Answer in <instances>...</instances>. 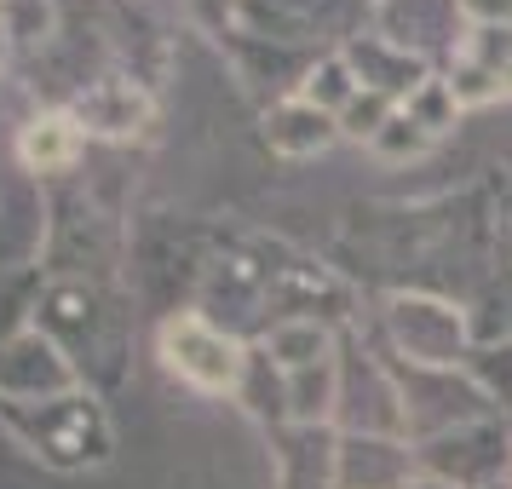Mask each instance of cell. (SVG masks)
<instances>
[{
	"label": "cell",
	"mask_w": 512,
	"mask_h": 489,
	"mask_svg": "<svg viewBox=\"0 0 512 489\" xmlns=\"http://www.w3.org/2000/svg\"><path fill=\"white\" fill-rule=\"evenodd\" d=\"M265 139H271V150H282V156H311V150H323V144L334 139V116L317 110V104H305V98H294V104L271 110Z\"/></svg>",
	"instance_id": "8992f818"
},
{
	"label": "cell",
	"mask_w": 512,
	"mask_h": 489,
	"mask_svg": "<svg viewBox=\"0 0 512 489\" xmlns=\"http://www.w3.org/2000/svg\"><path fill=\"white\" fill-rule=\"evenodd\" d=\"M156 346H162V363L185 386L208 397H225L242 386V369H248V357L236 346L225 328H213L208 317H196V311H179V317H167L162 334H156Z\"/></svg>",
	"instance_id": "7a4b0ae2"
},
{
	"label": "cell",
	"mask_w": 512,
	"mask_h": 489,
	"mask_svg": "<svg viewBox=\"0 0 512 489\" xmlns=\"http://www.w3.org/2000/svg\"><path fill=\"white\" fill-rule=\"evenodd\" d=\"M0 6H6V0H0Z\"/></svg>",
	"instance_id": "9c48e42d"
},
{
	"label": "cell",
	"mask_w": 512,
	"mask_h": 489,
	"mask_svg": "<svg viewBox=\"0 0 512 489\" xmlns=\"http://www.w3.org/2000/svg\"><path fill=\"white\" fill-rule=\"evenodd\" d=\"M64 110L81 121V133L127 139V133H139L144 121H150V93H144L139 81H127V75H98V81H87Z\"/></svg>",
	"instance_id": "277c9868"
},
{
	"label": "cell",
	"mask_w": 512,
	"mask_h": 489,
	"mask_svg": "<svg viewBox=\"0 0 512 489\" xmlns=\"http://www.w3.org/2000/svg\"><path fill=\"white\" fill-rule=\"evenodd\" d=\"M6 52H12V29H6V12H0V64H6Z\"/></svg>",
	"instance_id": "ba28073f"
},
{
	"label": "cell",
	"mask_w": 512,
	"mask_h": 489,
	"mask_svg": "<svg viewBox=\"0 0 512 489\" xmlns=\"http://www.w3.org/2000/svg\"><path fill=\"white\" fill-rule=\"evenodd\" d=\"M81 150H87V133H81V121L70 110H35L12 139V156L24 162V173H41V179L70 173L81 162Z\"/></svg>",
	"instance_id": "5b68a950"
},
{
	"label": "cell",
	"mask_w": 512,
	"mask_h": 489,
	"mask_svg": "<svg viewBox=\"0 0 512 489\" xmlns=\"http://www.w3.org/2000/svg\"><path fill=\"white\" fill-rule=\"evenodd\" d=\"M231 6H236V0H190V12H196L208 29H225V24H231Z\"/></svg>",
	"instance_id": "52a82bcc"
},
{
	"label": "cell",
	"mask_w": 512,
	"mask_h": 489,
	"mask_svg": "<svg viewBox=\"0 0 512 489\" xmlns=\"http://www.w3.org/2000/svg\"><path fill=\"white\" fill-rule=\"evenodd\" d=\"M0 426L58 472H81V466H98L110 455V426L81 386L64 397H47V403H0Z\"/></svg>",
	"instance_id": "6da1fadb"
},
{
	"label": "cell",
	"mask_w": 512,
	"mask_h": 489,
	"mask_svg": "<svg viewBox=\"0 0 512 489\" xmlns=\"http://www.w3.org/2000/svg\"><path fill=\"white\" fill-rule=\"evenodd\" d=\"M70 351L52 340L47 328H18L0 346V403H47V397L75 392Z\"/></svg>",
	"instance_id": "3957f363"
}]
</instances>
